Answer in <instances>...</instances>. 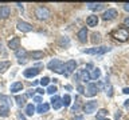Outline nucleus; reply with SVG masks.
Listing matches in <instances>:
<instances>
[{
    "instance_id": "1",
    "label": "nucleus",
    "mask_w": 129,
    "mask_h": 120,
    "mask_svg": "<svg viewBox=\"0 0 129 120\" xmlns=\"http://www.w3.org/2000/svg\"><path fill=\"white\" fill-rule=\"evenodd\" d=\"M50 15H51L50 10H48L47 7H44V6H39L35 10V16H36L38 20H47L48 18H50Z\"/></svg>"
},
{
    "instance_id": "2",
    "label": "nucleus",
    "mask_w": 129,
    "mask_h": 120,
    "mask_svg": "<svg viewBox=\"0 0 129 120\" xmlns=\"http://www.w3.org/2000/svg\"><path fill=\"white\" fill-rule=\"evenodd\" d=\"M47 68L51 70V71H54V72H56V74H62L63 72V63L60 62L59 59H52V60L48 62Z\"/></svg>"
},
{
    "instance_id": "3",
    "label": "nucleus",
    "mask_w": 129,
    "mask_h": 120,
    "mask_svg": "<svg viewBox=\"0 0 129 120\" xmlns=\"http://www.w3.org/2000/svg\"><path fill=\"white\" fill-rule=\"evenodd\" d=\"M75 68H77V62H75V60H69V62H66V63L63 64V72H62V75L70 76L73 72L75 71Z\"/></svg>"
},
{
    "instance_id": "4",
    "label": "nucleus",
    "mask_w": 129,
    "mask_h": 120,
    "mask_svg": "<svg viewBox=\"0 0 129 120\" xmlns=\"http://www.w3.org/2000/svg\"><path fill=\"white\" fill-rule=\"evenodd\" d=\"M110 50H112L110 47H93V48H89V50H85L83 52L87 55H104Z\"/></svg>"
},
{
    "instance_id": "5",
    "label": "nucleus",
    "mask_w": 129,
    "mask_h": 120,
    "mask_svg": "<svg viewBox=\"0 0 129 120\" xmlns=\"http://www.w3.org/2000/svg\"><path fill=\"white\" fill-rule=\"evenodd\" d=\"M112 36L117 40H120V42H126L129 35H128V31L124 30V28H120V30H116L112 32Z\"/></svg>"
},
{
    "instance_id": "6",
    "label": "nucleus",
    "mask_w": 129,
    "mask_h": 120,
    "mask_svg": "<svg viewBox=\"0 0 129 120\" xmlns=\"http://www.w3.org/2000/svg\"><path fill=\"white\" fill-rule=\"evenodd\" d=\"M97 107H98V103H97L95 100H90V102H86L83 110H85V112H86L87 115H91V114H94V112L97 111Z\"/></svg>"
},
{
    "instance_id": "7",
    "label": "nucleus",
    "mask_w": 129,
    "mask_h": 120,
    "mask_svg": "<svg viewBox=\"0 0 129 120\" xmlns=\"http://www.w3.org/2000/svg\"><path fill=\"white\" fill-rule=\"evenodd\" d=\"M16 28L22 32H31L32 31V24L27 23V22H23V20H19L16 23Z\"/></svg>"
},
{
    "instance_id": "8",
    "label": "nucleus",
    "mask_w": 129,
    "mask_h": 120,
    "mask_svg": "<svg viewBox=\"0 0 129 120\" xmlns=\"http://www.w3.org/2000/svg\"><path fill=\"white\" fill-rule=\"evenodd\" d=\"M97 92H98V87H97V84H94V83H89L86 91H85V95H86L87 98H93V96L97 95Z\"/></svg>"
},
{
    "instance_id": "9",
    "label": "nucleus",
    "mask_w": 129,
    "mask_h": 120,
    "mask_svg": "<svg viewBox=\"0 0 129 120\" xmlns=\"http://www.w3.org/2000/svg\"><path fill=\"white\" fill-rule=\"evenodd\" d=\"M39 71L40 70L38 67H30V68H27V70H24L23 75H24V78H27V79H32L39 74Z\"/></svg>"
},
{
    "instance_id": "10",
    "label": "nucleus",
    "mask_w": 129,
    "mask_h": 120,
    "mask_svg": "<svg viewBox=\"0 0 129 120\" xmlns=\"http://www.w3.org/2000/svg\"><path fill=\"white\" fill-rule=\"evenodd\" d=\"M117 15H118L117 10H114V8H109L108 11H105L102 14V19L104 20H113Z\"/></svg>"
},
{
    "instance_id": "11",
    "label": "nucleus",
    "mask_w": 129,
    "mask_h": 120,
    "mask_svg": "<svg viewBox=\"0 0 129 120\" xmlns=\"http://www.w3.org/2000/svg\"><path fill=\"white\" fill-rule=\"evenodd\" d=\"M8 48L12 51H18L20 48V39L18 38V36H14L10 42H8Z\"/></svg>"
},
{
    "instance_id": "12",
    "label": "nucleus",
    "mask_w": 129,
    "mask_h": 120,
    "mask_svg": "<svg viewBox=\"0 0 129 120\" xmlns=\"http://www.w3.org/2000/svg\"><path fill=\"white\" fill-rule=\"evenodd\" d=\"M50 102H51V106H52V108H54V110H59V108L63 106V104H62V99H60L59 96H56V95L52 96Z\"/></svg>"
},
{
    "instance_id": "13",
    "label": "nucleus",
    "mask_w": 129,
    "mask_h": 120,
    "mask_svg": "<svg viewBox=\"0 0 129 120\" xmlns=\"http://www.w3.org/2000/svg\"><path fill=\"white\" fill-rule=\"evenodd\" d=\"M10 15H11V8L10 7L8 6H2L0 7V19L4 20V19H7Z\"/></svg>"
},
{
    "instance_id": "14",
    "label": "nucleus",
    "mask_w": 129,
    "mask_h": 120,
    "mask_svg": "<svg viewBox=\"0 0 129 120\" xmlns=\"http://www.w3.org/2000/svg\"><path fill=\"white\" fill-rule=\"evenodd\" d=\"M10 91L12 92V94H18V92L23 91V83H22V82H15V83H12Z\"/></svg>"
},
{
    "instance_id": "15",
    "label": "nucleus",
    "mask_w": 129,
    "mask_h": 120,
    "mask_svg": "<svg viewBox=\"0 0 129 120\" xmlns=\"http://www.w3.org/2000/svg\"><path fill=\"white\" fill-rule=\"evenodd\" d=\"M78 39H79L81 43H86V40H87V28L86 27H83V28H81V30H79Z\"/></svg>"
},
{
    "instance_id": "16",
    "label": "nucleus",
    "mask_w": 129,
    "mask_h": 120,
    "mask_svg": "<svg viewBox=\"0 0 129 120\" xmlns=\"http://www.w3.org/2000/svg\"><path fill=\"white\" fill-rule=\"evenodd\" d=\"M86 24L89 27H95L97 24H98V16L97 15H90L86 19Z\"/></svg>"
},
{
    "instance_id": "17",
    "label": "nucleus",
    "mask_w": 129,
    "mask_h": 120,
    "mask_svg": "<svg viewBox=\"0 0 129 120\" xmlns=\"http://www.w3.org/2000/svg\"><path fill=\"white\" fill-rule=\"evenodd\" d=\"M86 6H87L89 10H91V11H100V10H102V8H104L102 3H87Z\"/></svg>"
},
{
    "instance_id": "18",
    "label": "nucleus",
    "mask_w": 129,
    "mask_h": 120,
    "mask_svg": "<svg viewBox=\"0 0 129 120\" xmlns=\"http://www.w3.org/2000/svg\"><path fill=\"white\" fill-rule=\"evenodd\" d=\"M48 110H50V104L48 103H42L38 106V108H36V111H38L39 114H46V112H48Z\"/></svg>"
},
{
    "instance_id": "19",
    "label": "nucleus",
    "mask_w": 129,
    "mask_h": 120,
    "mask_svg": "<svg viewBox=\"0 0 129 120\" xmlns=\"http://www.w3.org/2000/svg\"><path fill=\"white\" fill-rule=\"evenodd\" d=\"M30 56H31L32 60H39V59H43L44 52L43 51H32L30 54Z\"/></svg>"
},
{
    "instance_id": "20",
    "label": "nucleus",
    "mask_w": 129,
    "mask_h": 120,
    "mask_svg": "<svg viewBox=\"0 0 129 120\" xmlns=\"http://www.w3.org/2000/svg\"><path fill=\"white\" fill-rule=\"evenodd\" d=\"M8 115H10V107L6 106V104H2V106H0V116H2V118H6Z\"/></svg>"
},
{
    "instance_id": "21",
    "label": "nucleus",
    "mask_w": 129,
    "mask_h": 120,
    "mask_svg": "<svg viewBox=\"0 0 129 120\" xmlns=\"http://www.w3.org/2000/svg\"><path fill=\"white\" fill-rule=\"evenodd\" d=\"M79 75H81V80H82L83 83H87L89 80H91L90 79V74H89V71H86V70H82Z\"/></svg>"
},
{
    "instance_id": "22",
    "label": "nucleus",
    "mask_w": 129,
    "mask_h": 120,
    "mask_svg": "<svg viewBox=\"0 0 129 120\" xmlns=\"http://www.w3.org/2000/svg\"><path fill=\"white\" fill-rule=\"evenodd\" d=\"M106 118H108V111L102 108V110H100L98 112H97V116H95L97 120H105Z\"/></svg>"
},
{
    "instance_id": "23",
    "label": "nucleus",
    "mask_w": 129,
    "mask_h": 120,
    "mask_svg": "<svg viewBox=\"0 0 129 120\" xmlns=\"http://www.w3.org/2000/svg\"><path fill=\"white\" fill-rule=\"evenodd\" d=\"M10 67H11V62H8V60H6V62H0V74H4Z\"/></svg>"
},
{
    "instance_id": "24",
    "label": "nucleus",
    "mask_w": 129,
    "mask_h": 120,
    "mask_svg": "<svg viewBox=\"0 0 129 120\" xmlns=\"http://www.w3.org/2000/svg\"><path fill=\"white\" fill-rule=\"evenodd\" d=\"M0 100H3L4 104L8 106V107H11L12 104H14V100H12L10 96H7V95H0Z\"/></svg>"
},
{
    "instance_id": "25",
    "label": "nucleus",
    "mask_w": 129,
    "mask_h": 120,
    "mask_svg": "<svg viewBox=\"0 0 129 120\" xmlns=\"http://www.w3.org/2000/svg\"><path fill=\"white\" fill-rule=\"evenodd\" d=\"M35 111H36V108L34 107V104H27L26 106V115L27 116H32L35 114Z\"/></svg>"
},
{
    "instance_id": "26",
    "label": "nucleus",
    "mask_w": 129,
    "mask_h": 120,
    "mask_svg": "<svg viewBox=\"0 0 129 120\" xmlns=\"http://www.w3.org/2000/svg\"><path fill=\"white\" fill-rule=\"evenodd\" d=\"M15 100H16V104H18L20 108L26 106V96H19V95H18V96L15 98Z\"/></svg>"
},
{
    "instance_id": "27",
    "label": "nucleus",
    "mask_w": 129,
    "mask_h": 120,
    "mask_svg": "<svg viewBox=\"0 0 129 120\" xmlns=\"http://www.w3.org/2000/svg\"><path fill=\"white\" fill-rule=\"evenodd\" d=\"M27 55V51L24 50V48H19L18 51H15V56L18 59H24V56Z\"/></svg>"
},
{
    "instance_id": "28",
    "label": "nucleus",
    "mask_w": 129,
    "mask_h": 120,
    "mask_svg": "<svg viewBox=\"0 0 129 120\" xmlns=\"http://www.w3.org/2000/svg\"><path fill=\"white\" fill-rule=\"evenodd\" d=\"M100 76H101V70L100 68H94V71L90 74V79L91 80H97V79H100Z\"/></svg>"
},
{
    "instance_id": "29",
    "label": "nucleus",
    "mask_w": 129,
    "mask_h": 120,
    "mask_svg": "<svg viewBox=\"0 0 129 120\" xmlns=\"http://www.w3.org/2000/svg\"><path fill=\"white\" fill-rule=\"evenodd\" d=\"M70 103H71L70 95H64L63 98H62V104H63L64 107H69V106H70Z\"/></svg>"
},
{
    "instance_id": "30",
    "label": "nucleus",
    "mask_w": 129,
    "mask_h": 120,
    "mask_svg": "<svg viewBox=\"0 0 129 120\" xmlns=\"http://www.w3.org/2000/svg\"><path fill=\"white\" fill-rule=\"evenodd\" d=\"M106 94H108L109 98H112V96H113V87H112V84L109 83L108 78H106Z\"/></svg>"
},
{
    "instance_id": "31",
    "label": "nucleus",
    "mask_w": 129,
    "mask_h": 120,
    "mask_svg": "<svg viewBox=\"0 0 129 120\" xmlns=\"http://www.w3.org/2000/svg\"><path fill=\"white\" fill-rule=\"evenodd\" d=\"M50 78H47V76H44V78H42L39 80V83H40V86L42 87H46V86H48V84H50Z\"/></svg>"
},
{
    "instance_id": "32",
    "label": "nucleus",
    "mask_w": 129,
    "mask_h": 120,
    "mask_svg": "<svg viewBox=\"0 0 129 120\" xmlns=\"http://www.w3.org/2000/svg\"><path fill=\"white\" fill-rule=\"evenodd\" d=\"M46 92H47V94H50V95H55L56 92H58V88H56L55 86H48Z\"/></svg>"
},
{
    "instance_id": "33",
    "label": "nucleus",
    "mask_w": 129,
    "mask_h": 120,
    "mask_svg": "<svg viewBox=\"0 0 129 120\" xmlns=\"http://www.w3.org/2000/svg\"><path fill=\"white\" fill-rule=\"evenodd\" d=\"M91 42L94 43V44H98L101 42V35L100 34H93V39H91Z\"/></svg>"
},
{
    "instance_id": "34",
    "label": "nucleus",
    "mask_w": 129,
    "mask_h": 120,
    "mask_svg": "<svg viewBox=\"0 0 129 120\" xmlns=\"http://www.w3.org/2000/svg\"><path fill=\"white\" fill-rule=\"evenodd\" d=\"M59 44L60 46H69L70 44V40H69V38H60V40H59Z\"/></svg>"
},
{
    "instance_id": "35",
    "label": "nucleus",
    "mask_w": 129,
    "mask_h": 120,
    "mask_svg": "<svg viewBox=\"0 0 129 120\" xmlns=\"http://www.w3.org/2000/svg\"><path fill=\"white\" fill-rule=\"evenodd\" d=\"M35 90H30V91H27V94H26V98H31V96H34L35 95Z\"/></svg>"
},
{
    "instance_id": "36",
    "label": "nucleus",
    "mask_w": 129,
    "mask_h": 120,
    "mask_svg": "<svg viewBox=\"0 0 129 120\" xmlns=\"http://www.w3.org/2000/svg\"><path fill=\"white\" fill-rule=\"evenodd\" d=\"M34 102L38 104H42V98L40 96H34Z\"/></svg>"
},
{
    "instance_id": "37",
    "label": "nucleus",
    "mask_w": 129,
    "mask_h": 120,
    "mask_svg": "<svg viewBox=\"0 0 129 120\" xmlns=\"http://www.w3.org/2000/svg\"><path fill=\"white\" fill-rule=\"evenodd\" d=\"M35 91H36V92H38V94H39V95H44V92H46V91H44V90H43V88H36V90H35Z\"/></svg>"
},
{
    "instance_id": "38",
    "label": "nucleus",
    "mask_w": 129,
    "mask_h": 120,
    "mask_svg": "<svg viewBox=\"0 0 129 120\" xmlns=\"http://www.w3.org/2000/svg\"><path fill=\"white\" fill-rule=\"evenodd\" d=\"M124 26L126 27V28H129V16H128V18H125V20H124Z\"/></svg>"
},
{
    "instance_id": "39",
    "label": "nucleus",
    "mask_w": 129,
    "mask_h": 120,
    "mask_svg": "<svg viewBox=\"0 0 129 120\" xmlns=\"http://www.w3.org/2000/svg\"><path fill=\"white\" fill-rule=\"evenodd\" d=\"M77 90H78L79 94H85V88H83L82 86H78V88H77Z\"/></svg>"
},
{
    "instance_id": "40",
    "label": "nucleus",
    "mask_w": 129,
    "mask_h": 120,
    "mask_svg": "<svg viewBox=\"0 0 129 120\" xmlns=\"http://www.w3.org/2000/svg\"><path fill=\"white\" fill-rule=\"evenodd\" d=\"M78 110H79V106H78V104H75V106L71 107V111H73V112H74V111H78Z\"/></svg>"
},
{
    "instance_id": "41",
    "label": "nucleus",
    "mask_w": 129,
    "mask_h": 120,
    "mask_svg": "<svg viewBox=\"0 0 129 120\" xmlns=\"http://www.w3.org/2000/svg\"><path fill=\"white\" fill-rule=\"evenodd\" d=\"M73 120H83V116L82 115H78V116H74V119Z\"/></svg>"
},
{
    "instance_id": "42",
    "label": "nucleus",
    "mask_w": 129,
    "mask_h": 120,
    "mask_svg": "<svg viewBox=\"0 0 129 120\" xmlns=\"http://www.w3.org/2000/svg\"><path fill=\"white\" fill-rule=\"evenodd\" d=\"M18 119H19V120H26V116H24L23 114H19V115H18Z\"/></svg>"
},
{
    "instance_id": "43",
    "label": "nucleus",
    "mask_w": 129,
    "mask_h": 120,
    "mask_svg": "<svg viewBox=\"0 0 129 120\" xmlns=\"http://www.w3.org/2000/svg\"><path fill=\"white\" fill-rule=\"evenodd\" d=\"M122 92H124L125 95H129V87H125L124 90H122Z\"/></svg>"
},
{
    "instance_id": "44",
    "label": "nucleus",
    "mask_w": 129,
    "mask_h": 120,
    "mask_svg": "<svg viewBox=\"0 0 129 120\" xmlns=\"http://www.w3.org/2000/svg\"><path fill=\"white\" fill-rule=\"evenodd\" d=\"M124 10L126 11V12H129V3H125L124 4Z\"/></svg>"
},
{
    "instance_id": "45",
    "label": "nucleus",
    "mask_w": 129,
    "mask_h": 120,
    "mask_svg": "<svg viewBox=\"0 0 129 120\" xmlns=\"http://www.w3.org/2000/svg\"><path fill=\"white\" fill-rule=\"evenodd\" d=\"M18 63H19V64H24V63H26V59H19Z\"/></svg>"
},
{
    "instance_id": "46",
    "label": "nucleus",
    "mask_w": 129,
    "mask_h": 120,
    "mask_svg": "<svg viewBox=\"0 0 129 120\" xmlns=\"http://www.w3.org/2000/svg\"><path fill=\"white\" fill-rule=\"evenodd\" d=\"M120 116H121V112H120V111H117V114H116V119L118 120V119H120Z\"/></svg>"
},
{
    "instance_id": "47",
    "label": "nucleus",
    "mask_w": 129,
    "mask_h": 120,
    "mask_svg": "<svg viewBox=\"0 0 129 120\" xmlns=\"http://www.w3.org/2000/svg\"><path fill=\"white\" fill-rule=\"evenodd\" d=\"M2 51H3V43H2V40H0V54H2Z\"/></svg>"
},
{
    "instance_id": "48",
    "label": "nucleus",
    "mask_w": 129,
    "mask_h": 120,
    "mask_svg": "<svg viewBox=\"0 0 129 120\" xmlns=\"http://www.w3.org/2000/svg\"><path fill=\"white\" fill-rule=\"evenodd\" d=\"M64 88H66L67 91H70L71 90V86H69V84H67V86H64Z\"/></svg>"
},
{
    "instance_id": "49",
    "label": "nucleus",
    "mask_w": 129,
    "mask_h": 120,
    "mask_svg": "<svg viewBox=\"0 0 129 120\" xmlns=\"http://www.w3.org/2000/svg\"><path fill=\"white\" fill-rule=\"evenodd\" d=\"M105 120H109V119H105Z\"/></svg>"
},
{
    "instance_id": "50",
    "label": "nucleus",
    "mask_w": 129,
    "mask_h": 120,
    "mask_svg": "<svg viewBox=\"0 0 129 120\" xmlns=\"http://www.w3.org/2000/svg\"><path fill=\"white\" fill-rule=\"evenodd\" d=\"M59 120H63V119H59Z\"/></svg>"
}]
</instances>
